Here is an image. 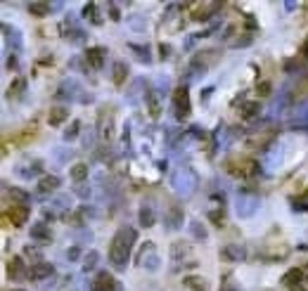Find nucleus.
Returning <instances> with one entry per match:
<instances>
[{
    "label": "nucleus",
    "instance_id": "obj_22",
    "mask_svg": "<svg viewBox=\"0 0 308 291\" xmlns=\"http://www.w3.org/2000/svg\"><path fill=\"white\" fill-rule=\"evenodd\" d=\"M19 88H24V81H21V78H19V81H14V85H10V97H17V95H19Z\"/></svg>",
    "mask_w": 308,
    "mask_h": 291
},
{
    "label": "nucleus",
    "instance_id": "obj_24",
    "mask_svg": "<svg viewBox=\"0 0 308 291\" xmlns=\"http://www.w3.org/2000/svg\"><path fill=\"white\" fill-rule=\"evenodd\" d=\"M150 114H152V116H154V118L159 116V104L154 102V97H150Z\"/></svg>",
    "mask_w": 308,
    "mask_h": 291
},
{
    "label": "nucleus",
    "instance_id": "obj_19",
    "mask_svg": "<svg viewBox=\"0 0 308 291\" xmlns=\"http://www.w3.org/2000/svg\"><path fill=\"white\" fill-rule=\"evenodd\" d=\"M261 111V107L256 102H249V104H244V109H242V116L244 118H254L256 114Z\"/></svg>",
    "mask_w": 308,
    "mask_h": 291
},
{
    "label": "nucleus",
    "instance_id": "obj_26",
    "mask_svg": "<svg viewBox=\"0 0 308 291\" xmlns=\"http://www.w3.org/2000/svg\"><path fill=\"white\" fill-rule=\"evenodd\" d=\"M259 95H261V97L270 95V85H268V83H261V85H259Z\"/></svg>",
    "mask_w": 308,
    "mask_h": 291
},
{
    "label": "nucleus",
    "instance_id": "obj_21",
    "mask_svg": "<svg viewBox=\"0 0 308 291\" xmlns=\"http://www.w3.org/2000/svg\"><path fill=\"white\" fill-rule=\"evenodd\" d=\"M34 237H38V239H43V242H50V232H45V228H36L34 230Z\"/></svg>",
    "mask_w": 308,
    "mask_h": 291
},
{
    "label": "nucleus",
    "instance_id": "obj_25",
    "mask_svg": "<svg viewBox=\"0 0 308 291\" xmlns=\"http://www.w3.org/2000/svg\"><path fill=\"white\" fill-rule=\"evenodd\" d=\"M12 197H14V199H21L24 204H26V199H29L26 192H21V189H12Z\"/></svg>",
    "mask_w": 308,
    "mask_h": 291
},
{
    "label": "nucleus",
    "instance_id": "obj_7",
    "mask_svg": "<svg viewBox=\"0 0 308 291\" xmlns=\"http://www.w3.org/2000/svg\"><path fill=\"white\" fill-rule=\"evenodd\" d=\"M7 275L10 279H21L24 277V261L19 256H12L7 261Z\"/></svg>",
    "mask_w": 308,
    "mask_h": 291
},
{
    "label": "nucleus",
    "instance_id": "obj_3",
    "mask_svg": "<svg viewBox=\"0 0 308 291\" xmlns=\"http://www.w3.org/2000/svg\"><path fill=\"white\" fill-rule=\"evenodd\" d=\"M173 104H176L178 118L190 116V92H187V88H176V92H173Z\"/></svg>",
    "mask_w": 308,
    "mask_h": 291
},
{
    "label": "nucleus",
    "instance_id": "obj_28",
    "mask_svg": "<svg viewBox=\"0 0 308 291\" xmlns=\"http://www.w3.org/2000/svg\"><path fill=\"white\" fill-rule=\"evenodd\" d=\"M14 291H21V289H14Z\"/></svg>",
    "mask_w": 308,
    "mask_h": 291
},
{
    "label": "nucleus",
    "instance_id": "obj_1",
    "mask_svg": "<svg viewBox=\"0 0 308 291\" xmlns=\"http://www.w3.org/2000/svg\"><path fill=\"white\" fill-rule=\"evenodd\" d=\"M133 242H135V230H130V228H123L114 235L111 246H109V261L114 268H126V263H128V258H130V249H133Z\"/></svg>",
    "mask_w": 308,
    "mask_h": 291
},
{
    "label": "nucleus",
    "instance_id": "obj_18",
    "mask_svg": "<svg viewBox=\"0 0 308 291\" xmlns=\"http://www.w3.org/2000/svg\"><path fill=\"white\" fill-rule=\"evenodd\" d=\"M303 272L301 270H292V272H287V275H285V282H287V284H292V286H296V284H301L303 282Z\"/></svg>",
    "mask_w": 308,
    "mask_h": 291
},
{
    "label": "nucleus",
    "instance_id": "obj_6",
    "mask_svg": "<svg viewBox=\"0 0 308 291\" xmlns=\"http://www.w3.org/2000/svg\"><path fill=\"white\" fill-rule=\"evenodd\" d=\"M216 10V5H211V3H197V5H192V19L194 21H204L211 17V12Z\"/></svg>",
    "mask_w": 308,
    "mask_h": 291
},
{
    "label": "nucleus",
    "instance_id": "obj_27",
    "mask_svg": "<svg viewBox=\"0 0 308 291\" xmlns=\"http://www.w3.org/2000/svg\"><path fill=\"white\" fill-rule=\"evenodd\" d=\"M211 220H216V225H223V213H211Z\"/></svg>",
    "mask_w": 308,
    "mask_h": 291
},
{
    "label": "nucleus",
    "instance_id": "obj_17",
    "mask_svg": "<svg viewBox=\"0 0 308 291\" xmlns=\"http://www.w3.org/2000/svg\"><path fill=\"white\" fill-rule=\"evenodd\" d=\"M71 178H74L76 182L86 180V178H88V166H86V164H76V166L71 168Z\"/></svg>",
    "mask_w": 308,
    "mask_h": 291
},
{
    "label": "nucleus",
    "instance_id": "obj_20",
    "mask_svg": "<svg viewBox=\"0 0 308 291\" xmlns=\"http://www.w3.org/2000/svg\"><path fill=\"white\" fill-rule=\"evenodd\" d=\"M34 138H36V131H24L21 135L14 138V145H26L29 140H34Z\"/></svg>",
    "mask_w": 308,
    "mask_h": 291
},
{
    "label": "nucleus",
    "instance_id": "obj_11",
    "mask_svg": "<svg viewBox=\"0 0 308 291\" xmlns=\"http://www.w3.org/2000/svg\"><path fill=\"white\" fill-rule=\"evenodd\" d=\"M57 187H60V178H55V175H45V178H41V182H38V192L41 194L55 192Z\"/></svg>",
    "mask_w": 308,
    "mask_h": 291
},
{
    "label": "nucleus",
    "instance_id": "obj_12",
    "mask_svg": "<svg viewBox=\"0 0 308 291\" xmlns=\"http://www.w3.org/2000/svg\"><path fill=\"white\" fill-rule=\"evenodd\" d=\"M67 118H69V109H64V107H55V109H50V114H48L50 125H60V123H64Z\"/></svg>",
    "mask_w": 308,
    "mask_h": 291
},
{
    "label": "nucleus",
    "instance_id": "obj_16",
    "mask_svg": "<svg viewBox=\"0 0 308 291\" xmlns=\"http://www.w3.org/2000/svg\"><path fill=\"white\" fill-rule=\"evenodd\" d=\"M29 12L34 14V17H45V14H50V5L48 3H31Z\"/></svg>",
    "mask_w": 308,
    "mask_h": 291
},
{
    "label": "nucleus",
    "instance_id": "obj_13",
    "mask_svg": "<svg viewBox=\"0 0 308 291\" xmlns=\"http://www.w3.org/2000/svg\"><path fill=\"white\" fill-rule=\"evenodd\" d=\"M242 256H244V251L240 246H226V249L220 251V258L223 261H240Z\"/></svg>",
    "mask_w": 308,
    "mask_h": 291
},
{
    "label": "nucleus",
    "instance_id": "obj_23",
    "mask_svg": "<svg viewBox=\"0 0 308 291\" xmlns=\"http://www.w3.org/2000/svg\"><path fill=\"white\" fill-rule=\"evenodd\" d=\"M140 218H143L145 225H154V215H152V211H145V208H143V213H140Z\"/></svg>",
    "mask_w": 308,
    "mask_h": 291
},
{
    "label": "nucleus",
    "instance_id": "obj_8",
    "mask_svg": "<svg viewBox=\"0 0 308 291\" xmlns=\"http://www.w3.org/2000/svg\"><path fill=\"white\" fill-rule=\"evenodd\" d=\"M86 62H88L93 69H102V64H104V50H102V48H90L88 52H86Z\"/></svg>",
    "mask_w": 308,
    "mask_h": 291
},
{
    "label": "nucleus",
    "instance_id": "obj_14",
    "mask_svg": "<svg viewBox=\"0 0 308 291\" xmlns=\"http://www.w3.org/2000/svg\"><path fill=\"white\" fill-rule=\"evenodd\" d=\"M183 282H185V286H190L192 291H206L209 289V284H206L202 277H185Z\"/></svg>",
    "mask_w": 308,
    "mask_h": 291
},
{
    "label": "nucleus",
    "instance_id": "obj_4",
    "mask_svg": "<svg viewBox=\"0 0 308 291\" xmlns=\"http://www.w3.org/2000/svg\"><path fill=\"white\" fill-rule=\"evenodd\" d=\"M7 218L12 220L14 228H21L24 222L29 220V215H31V208L26 206V204H12V206L7 208Z\"/></svg>",
    "mask_w": 308,
    "mask_h": 291
},
{
    "label": "nucleus",
    "instance_id": "obj_2",
    "mask_svg": "<svg viewBox=\"0 0 308 291\" xmlns=\"http://www.w3.org/2000/svg\"><path fill=\"white\" fill-rule=\"evenodd\" d=\"M226 171L235 178H251L256 175L259 166H256V161L251 159H244V156H233V159L226 161Z\"/></svg>",
    "mask_w": 308,
    "mask_h": 291
},
{
    "label": "nucleus",
    "instance_id": "obj_15",
    "mask_svg": "<svg viewBox=\"0 0 308 291\" xmlns=\"http://www.w3.org/2000/svg\"><path fill=\"white\" fill-rule=\"evenodd\" d=\"M126 74H128V69H126V64L123 62H117L114 64V83L117 85H123V81H126Z\"/></svg>",
    "mask_w": 308,
    "mask_h": 291
},
{
    "label": "nucleus",
    "instance_id": "obj_9",
    "mask_svg": "<svg viewBox=\"0 0 308 291\" xmlns=\"http://www.w3.org/2000/svg\"><path fill=\"white\" fill-rule=\"evenodd\" d=\"M275 138V133L273 131H268V133H261V135H254V138H249V142L246 145L251 147V149H263L266 145H270Z\"/></svg>",
    "mask_w": 308,
    "mask_h": 291
},
{
    "label": "nucleus",
    "instance_id": "obj_5",
    "mask_svg": "<svg viewBox=\"0 0 308 291\" xmlns=\"http://www.w3.org/2000/svg\"><path fill=\"white\" fill-rule=\"evenodd\" d=\"M114 289H117V279L109 272H100L93 279V291H114Z\"/></svg>",
    "mask_w": 308,
    "mask_h": 291
},
{
    "label": "nucleus",
    "instance_id": "obj_10",
    "mask_svg": "<svg viewBox=\"0 0 308 291\" xmlns=\"http://www.w3.org/2000/svg\"><path fill=\"white\" fill-rule=\"evenodd\" d=\"M50 275H52V265L50 263H36L29 270V277L31 279H43V277H50Z\"/></svg>",
    "mask_w": 308,
    "mask_h": 291
}]
</instances>
